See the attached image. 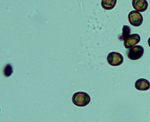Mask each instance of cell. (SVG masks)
<instances>
[{
  "label": "cell",
  "mask_w": 150,
  "mask_h": 122,
  "mask_svg": "<svg viewBox=\"0 0 150 122\" xmlns=\"http://www.w3.org/2000/svg\"><path fill=\"white\" fill-rule=\"evenodd\" d=\"M141 38L138 34L134 33L129 35L124 40V46L126 49L133 47L140 42Z\"/></svg>",
  "instance_id": "5"
},
{
  "label": "cell",
  "mask_w": 150,
  "mask_h": 122,
  "mask_svg": "<svg viewBox=\"0 0 150 122\" xmlns=\"http://www.w3.org/2000/svg\"><path fill=\"white\" fill-rule=\"evenodd\" d=\"M91 98L87 93L79 92L74 94L72 97L73 103L79 107H85L90 103Z\"/></svg>",
  "instance_id": "1"
},
{
  "label": "cell",
  "mask_w": 150,
  "mask_h": 122,
  "mask_svg": "<svg viewBox=\"0 0 150 122\" xmlns=\"http://www.w3.org/2000/svg\"><path fill=\"white\" fill-rule=\"evenodd\" d=\"M135 87L138 90L146 91L150 89V83L146 79L141 78L136 81Z\"/></svg>",
  "instance_id": "7"
},
{
  "label": "cell",
  "mask_w": 150,
  "mask_h": 122,
  "mask_svg": "<svg viewBox=\"0 0 150 122\" xmlns=\"http://www.w3.org/2000/svg\"><path fill=\"white\" fill-rule=\"evenodd\" d=\"M107 61L110 66H117L122 65L123 62V56L119 53L111 52L107 56Z\"/></svg>",
  "instance_id": "3"
},
{
  "label": "cell",
  "mask_w": 150,
  "mask_h": 122,
  "mask_svg": "<svg viewBox=\"0 0 150 122\" xmlns=\"http://www.w3.org/2000/svg\"><path fill=\"white\" fill-rule=\"evenodd\" d=\"M13 72V70L12 65L9 63L7 64L3 69V73L4 75L6 77H9L12 75Z\"/></svg>",
  "instance_id": "10"
},
{
  "label": "cell",
  "mask_w": 150,
  "mask_h": 122,
  "mask_svg": "<svg viewBox=\"0 0 150 122\" xmlns=\"http://www.w3.org/2000/svg\"><path fill=\"white\" fill-rule=\"evenodd\" d=\"M117 0H102L101 6L106 10H110L115 8Z\"/></svg>",
  "instance_id": "8"
},
{
  "label": "cell",
  "mask_w": 150,
  "mask_h": 122,
  "mask_svg": "<svg viewBox=\"0 0 150 122\" xmlns=\"http://www.w3.org/2000/svg\"><path fill=\"white\" fill-rule=\"evenodd\" d=\"M131 33V29L130 26L124 25L123 26L122 32L121 35L118 37V39L121 41H124L125 39L130 35Z\"/></svg>",
  "instance_id": "9"
},
{
  "label": "cell",
  "mask_w": 150,
  "mask_h": 122,
  "mask_svg": "<svg viewBox=\"0 0 150 122\" xmlns=\"http://www.w3.org/2000/svg\"><path fill=\"white\" fill-rule=\"evenodd\" d=\"M144 47L141 45H137L129 49L127 52V56L129 59L135 61L142 58L144 54Z\"/></svg>",
  "instance_id": "2"
},
{
  "label": "cell",
  "mask_w": 150,
  "mask_h": 122,
  "mask_svg": "<svg viewBox=\"0 0 150 122\" xmlns=\"http://www.w3.org/2000/svg\"><path fill=\"white\" fill-rule=\"evenodd\" d=\"M147 42H148V45H149V47H150V37L148 39V41H147Z\"/></svg>",
  "instance_id": "11"
},
{
  "label": "cell",
  "mask_w": 150,
  "mask_h": 122,
  "mask_svg": "<svg viewBox=\"0 0 150 122\" xmlns=\"http://www.w3.org/2000/svg\"><path fill=\"white\" fill-rule=\"evenodd\" d=\"M128 20L132 26L138 27L143 23V16L140 12L137 11H132L128 15Z\"/></svg>",
  "instance_id": "4"
},
{
  "label": "cell",
  "mask_w": 150,
  "mask_h": 122,
  "mask_svg": "<svg viewBox=\"0 0 150 122\" xmlns=\"http://www.w3.org/2000/svg\"><path fill=\"white\" fill-rule=\"evenodd\" d=\"M132 5L136 11L143 12L147 10L148 3L146 0H132Z\"/></svg>",
  "instance_id": "6"
}]
</instances>
